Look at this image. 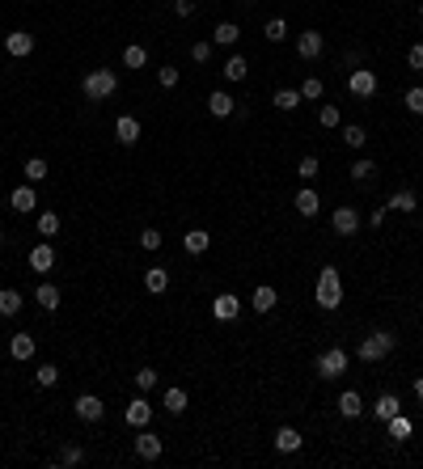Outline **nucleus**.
Masks as SVG:
<instances>
[{
	"label": "nucleus",
	"mask_w": 423,
	"mask_h": 469,
	"mask_svg": "<svg viewBox=\"0 0 423 469\" xmlns=\"http://www.w3.org/2000/svg\"><path fill=\"white\" fill-rule=\"evenodd\" d=\"M313 301H317V309H326V313L343 305V275H339V266H322L317 288H313Z\"/></svg>",
	"instance_id": "obj_1"
},
{
	"label": "nucleus",
	"mask_w": 423,
	"mask_h": 469,
	"mask_svg": "<svg viewBox=\"0 0 423 469\" xmlns=\"http://www.w3.org/2000/svg\"><path fill=\"white\" fill-rule=\"evenodd\" d=\"M81 89H85V97H89V102H110V97H114V89H119V77H114L110 68H93L89 77L81 81Z\"/></svg>",
	"instance_id": "obj_2"
},
{
	"label": "nucleus",
	"mask_w": 423,
	"mask_h": 469,
	"mask_svg": "<svg viewBox=\"0 0 423 469\" xmlns=\"http://www.w3.org/2000/svg\"><path fill=\"white\" fill-rule=\"evenodd\" d=\"M394 351V334H385V330H377V334H368L360 347H356V355L364 359V364H377V359H385Z\"/></svg>",
	"instance_id": "obj_3"
},
{
	"label": "nucleus",
	"mask_w": 423,
	"mask_h": 469,
	"mask_svg": "<svg viewBox=\"0 0 423 469\" xmlns=\"http://www.w3.org/2000/svg\"><path fill=\"white\" fill-rule=\"evenodd\" d=\"M343 372H347V351L343 347H326L317 355V377L322 381H339Z\"/></svg>",
	"instance_id": "obj_4"
},
{
	"label": "nucleus",
	"mask_w": 423,
	"mask_h": 469,
	"mask_svg": "<svg viewBox=\"0 0 423 469\" xmlns=\"http://www.w3.org/2000/svg\"><path fill=\"white\" fill-rule=\"evenodd\" d=\"M347 89H352L356 97H372L377 93V72L372 68H352L347 72Z\"/></svg>",
	"instance_id": "obj_5"
},
{
	"label": "nucleus",
	"mask_w": 423,
	"mask_h": 469,
	"mask_svg": "<svg viewBox=\"0 0 423 469\" xmlns=\"http://www.w3.org/2000/svg\"><path fill=\"white\" fill-rule=\"evenodd\" d=\"M330 225H335V233H339V237H356V233H360V212H356L352 203H343V207H335Z\"/></svg>",
	"instance_id": "obj_6"
},
{
	"label": "nucleus",
	"mask_w": 423,
	"mask_h": 469,
	"mask_svg": "<svg viewBox=\"0 0 423 469\" xmlns=\"http://www.w3.org/2000/svg\"><path fill=\"white\" fill-rule=\"evenodd\" d=\"M123 418H128V423H132L136 431H140V427H148V423H153V402H148L144 393H140V398H132V402H128Z\"/></svg>",
	"instance_id": "obj_7"
},
{
	"label": "nucleus",
	"mask_w": 423,
	"mask_h": 469,
	"mask_svg": "<svg viewBox=\"0 0 423 469\" xmlns=\"http://www.w3.org/2000/svg\"><path fill=\"white\" fill-rule=\"evenodd\" d=\"M72 406H77V418H85V423H102V414H106V406H102L97 393H81Z\"/></svg>",
	"instance_id": "obj_8"
},
{
	"label": "nucleus",
	"mask_w": 423,
	"mask_h": 469,
	"mask_svg": "<svg viewBox=\"0 0 423 469\" xmlns=\"http://www.w3.org/2000/svg\"><path fill=\"white\" fill-rule=\"evenodd\" d=\"M212 317H216V322H233V317H241V301L233 292H220L212 301Z\"/></svg>",
	"instance_id": "obj_9"
},
{
	"label": "nucleus",
	"mask_w": 423,
	"mask_h": 469,
	"mask_svg": "<svg viewBox=\"0 0 423 469\" xmlns=\"http://www.w3.org/2000/svg\"><path fill=\"white\" fill-rule=\"evenodd\" d=\"M161 448H165L161 435H153L148 427H140V435H136V457H140V461H157V457H161Z\"/></svg>",
	"instance_id": "obj_10"
},
{
	"label": "nucleus",
	"mask_w": 423,
	"mask_h": 469,
	"mask_svg": "<svg viewBox=\"0 0 423 469\" xmlns=\"http://www.w3.org/2000/svg\"><path fill=\"white\" fill-rule=\"evenodd\" d=\"M140 136H144V127H140V118H136V114H119V123H114V140L132 148V144H136Z\"/></svg>",
	"instance_id": "obj_11"
},
{
	"label": "nucleus",
	"mask_w": 423,
	"mask_h": 469,
	"mask_svg": "<svg viewBox=\"0 0 423 469\" xmlns=\"http://www.w3.org/2000/svg\"><path fill=\"white\" fill-rule=\"evenodd\" d=\"M5 51H9L13 60H26V55L34 51V34H26V30H13V34H5Z\"/></svg>",
	"instance_id": "obj_12"
},
{
	"label": "nucleus",
	"mask_w": 423,
	"mask_h": 469,
	"mask_svg": "<svg viewBox=\"0 0 423 469\" xmlns=\"http://www.w3.org/2000/svg\"><path fill=\"white\" fill-rule=\"evenodd\" d=\"M9 207L17 212V216H30L34 207H38V194H34V186L26 182V186H17L13 194H9Z\"/></svg>",
	"instance_id": "obj_13"
},
{
	"label": "nucleus",
	"mask_w": 423,
	"mask_h": 469,
	"mask_svg": "<svg viewBox=\"0 0 423 469\" xmlns=\"http://www.w3.org/2000/svg\"><path fill=\"white\" fill-rule=\"evenodd\" d=\"M368 410H372V418H377V423H389V418L402 410V398H398V393H381V398L372 402Z\"/></svg>",
	"instance_id": "obj_14"
},
{
	"label": "nucleus",
	"mask_w": 423,
	"mask_h": 469,
	"mask_svg": "<svg viewBox=\"0 0 423 469\" xmlns=\"http://www.w3.org/2000/svg\"><path fill=\"white\" fill-rule=\"evenodd\" d=\"M322 47H326V38H322L317 30H305L301 38H296V55H301V60H317Z\"/></svg>",
	"instance_id": "obj_15"
},
{
	"label": "nucleus",
	"mask_w": 423,
	"mask_h": 469,
	"mask_svg": "<svg viewBox=\"0 0 423 469\" xmlns=\"http://www.w3.org/2000/svg\"><path fill=\"white\" fill-rule=\"evenodd\" d=\"M208 110H212L216 118H229V114L237 110V97H233V93H225V89H212V97H208Z\"/></svg>",
	"instance_id": "obj_16"
},
{
	"label": "nucleus",
	"mask_w": 423,
	"mask_h": 469,
	"mask_svg": "<svg viewBox=\"0 0 423 469\" xmlns=\"http://www.w3.org/2000/svg\"><path fill=\"white\" fill-rule=\"evenodd\" d=\"M51 266H56V250H51L47 241H38L34 250H30V270H38V275H47Z\"/></svg>",
	"instance_id": "obj_17"
},
{
	"label": "nucleus",
	"mask_w": 423,
	"mask_h": 469,
	"mask_svg": "<svg viewBox=\"0 0 423 469\" xmlns=\"http://www.w3.org/2000/svg\"><path fill=\"white\" fill-rule=\"evenodd\" d=\"M276 305H280V292L271 288V283L254 288V296H250V309H254V313H271V309H276Z\"/></svg>",
	"instance_id": "obj_18"
},
{
	"label": "nucleus",
	"mask_w": 423,
	"mask_h": 469,
	"mask_svg": "<svg viewBox=\"0 0 423 469\" xmlns=\"http://www.w3.org/2000/svg\"><path fill=\"white\" fill-rule=\"evenodd\" d=\"M292 203H296V212H301L305 220H313V216H317V207H322V199H317V190H313V186H301Z\"/></svg>",
	"instance_id": "obj_19"
},
{
	"label": "nucleus",
	"mask_w": 423,
	"mask_h": 469,
	"mask_svg": "<svg viewBox=\"0 0 423 469\" xmlns=\"http://www.w3.org/2000/svg\"><path fill=\"white\" fill-rule=\"evenodd\" d=\"M9 355H13L17 364L34 359V334H13V338H9Z\"/></svg>",
	"instance_id": "obj_20"
},
{
	"label": "nucleus",
	"mask_w": 423,
	"mask_h": 469,
	"mask_svg": "<svg viewBox=\"0 0 423 469\" xmlns=\"http://www.w3.org/2000/svg\"><path fill=\"white\" fill-rule=\"evenodd\" d=\"M301 444H305V435L296 427H280L276 431V453H301Z\"/></svg>",
	"instance_id": "obj_21"
},
{
	"label": "nucleus",
	"mask_w": 423,
	"mask_h": 469,
	"mask_svg": "<svg viewBox=\"0 0 423 469\" xmlns=\"http://www.w3.org/2000/svg\"><path fill=\"white\" fill-rule=\"evenodd\" d=\"M212 42L216 47H237L241 42V26H237V21H220V26L212 30Z\"/></svg>",
	"instance_id": "obj_22"
},
{
	"label": "nucleus",
	"mask_w": 423,
	"mask_h": 469,
	"mask_svg": "<svg viewBox=\"0 0 423 469\" xmlns=\"http://www.w3.org/2000/svg\"><path fill=\"white\" fill-rule=\"evenodd\" d=\"M34 305H43V309H47V313H56V309H60V288H56V283H47V279H43V283H38V288H34Z\"/></svg>",
	"instance_id": "obj_23"
},
{
	"label": "nucleus",
	"mask_w": 423,
	"mask_h": 469,
	"mask_svg": "<svg viewBox=\"0 0 423 469\" xmlns=\"http://www.w3.org/2000/svg\"><path fill=\"white\" fill-rule=\"evenodd\" d=\"M161 406H165V410H169L173 418H178V414H182V410L191 406V398H186V389H178V385H169V389H165V398H161Z\"/></svg>",
	"instance_id": "obj_24"
},
{
	"label": "nucleus",
	"mask_w": 423,
	"mask_h": 469,
	"mask_svg": "<svg viewBox=\"0 0 423 469\" xmlns=\"http://www.w3.org/2000/svg\"><path fill=\"white\" fill-rule=\"evenodd\" d=\"M385 431H389V440H394V444H402V440H411V431H415V423H411V418H407L402 410H398V414L389 418V423H385Z\"/></svg>",
	"instance_id": "obj_25"
},
{
	"label": "nucleus",
	"mask_w": 423,
	"mask_h": 469,
	"mask_svg": "<svg viewBox=\"0 0 423 469\" xmlns=\"http://www.w3.org/2000/svg\"><path fill=\"white\" fill-rule=\"evenodd\" d=\"M144 288L153 292V296H161V292L169 288V266H148V270H144Z\"/></svg>",
	"instance_id": "obj_26"
},
{
	"label": "nucleus",
	"mask_w": 423,
	"mask_h": 469,
	"mask_svg": "<svg viewBox=\"0 0 423 469\" xmlns=\"http://www.w3.org/2000/svg\"><path fill=\"white\" fill-rule=\"evenodd\" d=\"M339 414H343V418H360V414H364V398H360L356 389L339 393Z\"/></svg>",
	"instance_id": "obj_27"
},
{
	"label": "nucleus",
	"mask_w": 423,
	"mask_h": 469,
	"mask_svg": "<svg viewBox=\"0 0 423 469\" xmlns=\"http://www.w3.org/2000/svg\"><path fill=\"white\" fill-rule=\"evenodd\" d=\"M385 207H389V212L411 216V212L419 207V199H415V190H407V186H402V190H394V194H389V203H385Z\"/></svg>",
	"instance_id": "obj_28"
},
{
	"label": "nucleus",
	"mask_w": 423,
	"mask_h": 469,
	"mask_svg": "<svg viewBox=\"0 0 423 469\" xmlns=\"http://www.w3.org/2000/svg\"><path fill=\"white\" fill-rule=\"evenodd\" d=\"M182 245H186V254H195V258H199V254H208L212 233H208V229H191V233L182 237Z\"/></svg>",
	"instance_id": "obj_29"
},
{
	"label": "nucleus",
	"mask_w": 423,
	"mask_h": 469,
	"mask_svg": "<svg viewBox=\"0 0 423 469\" xmlns=\"http://www.w3.org/2000/svg\"><path fill=\"white\" fill-rule=\"evenodd\" d=\"M17 313H21V292L0 288V317H17Z\"/></svg>",
	"instance_id": "obj_30"
},
{
	"label": "nucleus",
	"mask_w": 423,
	"mask_h": 469,
	"mask_svg": "<svg viewBox=\"0 0 423 469\" xmlns=\"http://www.w3.org/2000/svg\"><path fill=\"white\" fill-rule=\"evenodd\" d=\"M220 72H225V81H245V72H250V64H245V55H229Z\"/></svg>",
	"instance_id": "obj_31"
},
{
	"label": "nucleus",
	"mask_w": 423,
	"mask_h": 469,
	"mask_svg": "<svg viewBox=\"0 0 423 469\" xmlns=\"http://www.w3.org/2000/svg\"><path fill=\"white\" fill-rule=\"evenodd\" d=\"M21 174H26V182H30V186H38V182L47 178V161H43V157H30L26 165H21Z\"/></svg>",
	"instance_id": "obj_32"
},
{
	"label": "nucleus",
	"mask_w": 423,
	"mask_h": 469,
	"mask_svg": "<svg viewBox=\"0 0 423 469\" xmlns=\"http://www.w3.org/2000/svg\"><path fill=\"white\" fill-rule=\"evenodd\" d=\"M263 38H267V42H284V38H288V21H284V17H271L267 26H263Z\"/></svg>",
	"instance_id": "obj_33"
},
{
	"label": "nucleus",
	"mask_w": 423,
	"mask_h": 469,
	"mask_svg": "<svg viewBox=\"0 0 423 469\" xmlns=\"http://www.w3.org/2000/svg\"><path fill=\"white\" fill-rule=\"evenodd\" d=\"M343 144L347 148H364L368 144V131L360 127V123H347V127H343Z\"/></svg>",
	"instance_id": "obj_34"
},
{
	"label": "nucleus",
	"mask_w": 423,
	"mask_h": 469,
	"mask_svg": "<svg viewBox=\"0 0 423 469\" xmlns=\"http://www.w3.org/2000/svg\"><path fill=\"white\" fill-rule=\"evenodd\" d=\"M322 174V165H317V157H301V161H296V178H301V182H313Z\"/></svg>",
	"instance_id": "obj_35"
},
{
	"label": "nucleus",
	"mask_w": 423,
	"mask_h": 469,
	"mask_svg": "<svg viewBox=\"0 0 423 469\" xmlns=\"http://www.w3.org/2000/svg\"><path fill=\"white\" fill-rule=\"evenodd\" d=\"M123 64H128V68H144V64H148V47H140V42H132V47H128V51H123Z\"/></svg>",
	"instance_id": "obj_36"
},
{
	"label": "nucleus",
	"mask_w": 423,
	"mask_h": 469,
	"mask_svg": "<svg viewBox=\"0 0 423 469\" xmlns=\"http://www.w3.org/2000/svg\"><path fill=\"white\" fill-rule=\"evenodd\" d=\"M322 93H326V85H322L317 77H305V81H301V102H317Z\"/></svg>",
	"instance_id": "obj_37"
},
{
	"label": "nucleus",
	"mask_w": 423,
	"mask_h": 469,
	"mask_svg": "<svg viewBox=\"0 0 423 469\" xmlns=\"http://www.w3.org/2000/svg\"><path fill=\"white\" fill-rule=\"evenodd\" d=\"M60 233V216L56 212H38V237H56Z\"/></svg>",
	"instance_id": "obj_38"
},
{
	"label": "nucleus",
	"mask_w": 423,
	"mask_h": 469,
	"mask_svg": "<svg viewBox=\"0 0 423 469\" xmlns=\"http://www.w3.org/2000/svg\"><path fill=\"white\" fill-rule=\"evenodd\" d=\"M56 381H60V368H56V364H43L38 372H34V385H38V389H51Z\"/></svg>",
	"instance_id": "obj_39"
},
{
	"label": "nucleus",
	"mask_w": 423,
	"mask_h": 469,
	"mask_svg": "<svg viewBox=\"0 0 423 469\" xmlns=\"http://www.w3.org/2000/svg\"><path fill=\"white\" fill-rule=\"evenodd\" d=\"M276 106L280 110H296V106H301V89H280L276 93Z\"/></svg>",
	"instance_id": "obj_40"
},
{
	"label": "nucleus",
	"mask_w": 423,
	"mask_h": 469,
	"mask_svg": "<svg viewBox=\"0 0 423 469\" xmlns=\"http://www.w3.org/2000/svg\"><path fill=\"white\" fill-rule=\"evenodd\" d=\"M372 174H377V161H368V157H360V161L352 165V178H356V182H368Z\"/></svg>",
	"instance_id": "obj_41"
},
{
	"label": "nucleus",
	"mask_w": 423,
	"mask_h": 469,
	"mask_svg": "<svg viewBox=\"0 0 423 469\" xmlns=\"http://www.w3.org/2000/svg\"><path fill=\"white\" fill-rule=\"evenodd\" d=\"M81 461H85L81 444H64V448H60V465H81Z\"/></svg>",
	"instance_id": "obj_42"
},
{
	"label": "nucleus",
	"mask_w": 423,
	"mask_h": 469,
	"mask_svg": "<svg viewBox=\"0 0 423 469\" xmlns=\"http://www.w3.org/2000/svg\"><path fill=\"white\" fill-rule=\"evenodd\" d=\"M402 102H407V110H411V114H423V85L407 89V97H402Z\"/></svg>",
	"instance_id": "obj_43"
},
{
	"label": "nucleus",
	"mask_w": 423,
	"mask_h": 469,
	"mask_svg": "<svg viewBox=\"0 0 423 469\" xmlns=\"http://www.w3.org/2000/svg\"><path fill=\"white\" fill-rule=\"evenodd\" d=\"M317 123H322V127H339V123H343L339 106H322V110H317Z\"/></svg>",
	"instance_id": "obj_44"
},
{
	"label": "nucleus",
	"mask_w": 423,
	"mask_h": 469,
	"mask_svg": "<svg viewBox=\"0 0 423 469\" xmlns=\"http://www.w3.org/2000/svg\"><path fill=\"white\" fill-rule=\"evenodd\" d=\"M136 389H140V393L157 389V372H153V368H140V372H136Z\"/></svg>",
	"instance_id": "obj_45"
},
{
	"label": "nucleus",
	"mask_w": 423,
	"mask_h": 469,
	"mask_svg": "<svg viewBox=\"0 0 423 469\" xmlns=\"http://www.w3.org/2000/svg\"><path fill=\"white\" fill-rule=\"evenodd\" d=\"M212 47H216V42H195V47H191V60H195V64H208V60H212Z\"/></svg>",
	"instance_id": "obj_46"
},
{
	"label": "nucleus",
	"mask_w": 423,
	"mask_h": 469,
	"mask_svg": "<svg viewBox=\"0 0 423 469\" xmlns=\"http://www.w3.org/2000/svg\"><path fill=\"white\" fill-rule=\"evenodd\" d=\"M157 81H161V89H173V85H178V68H173V64H165V68L157 72Z\"/></svg>",
	"instance_id": "obj_47"
},
{
	"label": "nucleus",
	"mask_w": 423,
	"mask_h": 469,
	"mask_svg": "<svg viewBox=\"0 0 423 469\" xmlns=\"http://www.w3.org/2000/svg\"><path fill=\"white\" fill-rule=\"evenodd\" d=\"M161 241H165V237H161L157 229H144V233H140V245H144V250H161Z\"/></svg>",
	"instance_id": "obj_48"
},
{
	"label": "nucleus",
	"mask_w": 423,
	"mask_h": 469,
	"mask_svg": "<svg viewBox=\"0 0 423 469\" xmlns=\"http://www.w3.org/2000/svg\"><path fill=\"white\" fill-rule=\"evenodd\" d=\"M407 64H411L415 72L423 68V42H411V51H407Z\"/></svg>",
	"instance_id": "obj_49"
},
{
	"label": "nucleus",
	"mask_w": 423,
	"mask_h": 469,
	"mask_svg": "<svg viewBox=\"0 0 423 469\" xmlns=\"http://www.w3.org/2000/svg\"><path fill=\"white\" fill-rule=\"evenodd\" d=\"M173 13H178L182 21H186V17H195V0H173Z\"/></svg>",
	"instance_id": "obj_50"
},
{
	"label": "nucleus",
	"mask_w": 423,
	"mask_h": 469,
	"mask_svg": "<svg viewBox=\"0 0 423 469\" xmlns=\"http://www.w3.org/2000/svg\"><path fill=\"white\" fill-rule=\"evenodd\" d=\"M415 398L423 402V377H415Z\"/></svg>",
	"instance_id": "obj_51"
},
{
	"label": "nucleus",
	"mask_w": 423,
	"mask_h": 469,
	"mask_svg": "<svg viewBox=\"0 0 423 469\" xmlns=\"http://www.w3.org/2000/svg\"><path fill=\"white\" fill-rule=\"evenodd\" d=\"M0 245H5V233H0Z\"/></svg>",
	"instance_id": "obj_52"
},
{
	"label": "nucleus",
	"mask_w": 423,
	"mask_h": 469,
	"mask_svg": "<svg viewBox=\"0 0 423 469\" xmlns=\"http://www.w3.org/2000/svg\"><path fill=\"white\" fill-rule=\"evenodd\" d=\"M419 17H423V5H419Z\"/></svg>",
	"instance_id": "obj_53"
},
{
	"label": "nucleus",
	"mask_w": 423,
	"mask_h": 469,
	"mask_svg": "<svg viewBox=\"0 0 423 469\" xmlns=\"http://www.w3.org/2000/svg\"><path fill=\"white\" fill-rule=\"evenodd\" d=\"M245 5H254V0H245Z\"/></svg>",
	"instance_id": "obj_54"
}]
</instances>
